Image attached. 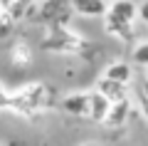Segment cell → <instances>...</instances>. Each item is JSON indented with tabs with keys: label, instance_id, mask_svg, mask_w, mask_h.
Instances as JSON below:
<instances>
[{
	"label": "cell",
	"instance_id": "obj_15",
	"mask_svg": "<svg viewBox=\"0 0 148 146\" xmlns=\"http://www.w3.org/2000/svg\"><path fill=\"white\" fill-rule=\"evenodd\" d=\"M0 12H3V5H0Z\"/></svg>",
	"mask_w": 148,
	"mask_h": 146
},
{
	"label": "cell",
	"instance_id": "obj_12",
	"mask_svg": "<svg viewBox=\"0 0 148 146\" xmlns=\"http://www.w3.org/2000/svg\"><path fill=\"white\" fill-rule=\"evenodd\" d=\"M8 102H10V99H8V94L3 92V84H0V107H5Z\"/></svg>",
	"mask_w": 148,
	"mask_h": 146
},
{
	"label": "cell",
	"instance_id": "obj_11",
	"mask_svg": "<svg viewBox=\"0 0 148 146\" xmlns=\"http://www.w3.org/2000/svg\"><path fill=\"white\" fill-rule=\"evenodd\" d=\"M138 20L148 25V0H143L141 5H138Z\"/></svg>",
	"mask_w": 148,
	"mask_h": 146
},
{
	"label": "cell",
	"instance_id": "obj_14",
	"mask_svg": "<svg viewBox=\"0 0 148 146\" xmlns=\"http://www.w3.org/2000/svg\"><path fill=\"white\" fill-rule=\"evenodd\" d=\"M146 82H148V67H146Z\"/></svg>",
	"mask_w": 148,
	"mask_h": 146
},
{
	"label": "cell",
	"instance_id": "obj_4",
	"mask_svg": "<svg viewBox=\"0 0 148 146\" xmlns=\"http://www.w3.org/2000/svg\"><path fill=\"white\" fill-rule=\"evenodd\" d=\"M128 114H131V102H128V97H123V99H119V102H111L104 124L106 126H123L126 119H128Z\"/></svg>",
	"mask_w": 148,
	"mask_h": 146
},
{
	"label": "cell",
	"instance_id": "obj_5",
	"mask_svg": "<svg viewBox=\"0 0 148 146\" xmlns=\"http://www.w3.org/2000/svg\"><path fill=\"white\" fill-rule=\"evenodd\" d=\"M109 107H111V102L106 99L99 89H94L91 92V102H89V119L96 121V124H104L106 114H109Z\"/></svg>",
	"mask_w": 148,
	"mask_h": 146
},
{
	"label": "cell",
	"instance_id": "obj_3",
	"mask_svg": "<svg viewBox=\"0 0 148 146\" xmlns=\"http://www.w3.org/2000/svg\"><path fill=\"white\" fill-rule=\"evenodd\" d=\"M69 8L82 17H104L109 3L106 0H69Z\"/></svg>",
	"mask_w": 148,
	"mask_h": 146
},
{
	"label": "cell",
	"instance_id": "obj_1",
	"mask_svg": "<svg viewBox=\"0 0 148 146\" xmlns=\"http://www.w3.org/2000/svg\"><path fill=\"white\" fill-rule=\"evenodd\" d=\"M138 20V5L133 0H111L104 15L106 35H114L116 40L128 42L133 37V22Z\"/></svg>",
	"mask_w": 148,
	"mask_h": 146
},
{
	"label": "cell",
	"instance_id": "obj_13",
	"mask_svg": "<svg viewBox=\"0 0 148 146\" xmlns=\"http://www.w3.org/2000/svg\"><path fill=\"white\" fill-rule=\"evenodd\" d=\"M0 5H3V10H8V8L12 5V0H0Z\"/></svg>",
	"mask_w": 148,
	"mask_h": 146
},
{
	"label": "cell",
	"instance_id": "obj_10",
	"mask_svg": "<svg viewBox=\"0 0 148 146\" xmlns=\"http://www.w3.org/2000/svg\"><path fill=\"white\" fill-rule=\"evenodd\" d=\"M136 99H138V107H141L143 119L148 121V82H146V84H141V87L136 89Z\"/></svg>",
	"mask_w": 148,
	"mask_h": 146
},
{
	"label": "cell",
	"instance_id": "obj_8",
	"mask_svg": "<svg viewBox=\"0 0 148 146\" xmlns=\"http://www.w3.org/2000/svg\"><path fill=\"white\" fill-rule=\"evenodd\" d=\"M131 60H133V64H138V67H148V40L138 42V45L133 47Z\"/></svg>",
	"mask_w": 148,
	"mask_h": 146
},
{
	"label": "cell",
	"instance_id": "obj_2",
	"mask_svg": "<svg viewBox=\"0 0 148 146\" xmlns=\"http://www.w3.org/2000/svg\"><path fill=\"white\" fill-rule=\"evenodd\" d=\"M89 102H91V92L67 94L62 99V111L74 114V116H89Z\"/></svg>",
	"mask_w": 148,
	"mask_h": 146
},
{
	"label": "cell",
	"instance_id": "obj_9",
	"mask_svg": "<svg viewBox=\"0 0 148 146\" xmlns=\"http://www.w3.org/2000/svg\"><path fill=\"white\" fill-rule=\"evenodd\" d=\"M12 27H15V17H12L8 10H3V12H0V40L10 37Z\"/></svg>",
	"mask_w": 148,
	"mask_h": 146
},
{
	"label": "cell",
	"instance_id": "obj_7",
	"mask_svg": "<svg viewBox=\"0 0 148 146\" xmlns=\"http://www.w3.org/2000/svg\"><path fill=\"white\" fill-rule=\"evenodd\" d=\"M104 77L128 84V82H131V77H133V69H131V64H128V62H111V64H106V67H104Z\"/></svg>",
	"mask_w": 148,
	"mask_h": 146
},
{
	"label": "cell",
	"instance_id": "obj_6",
	"mask_svg": "<svg viewBox=\"0 0 148 146\" xmlns=\"http://www.w3.org/2000/svg\"><path fill=\"white\" fill-rule=\"evenodd\" d=\"M96 89H99L109 102H119V99H123V97H128L126 94V84L116 82V79H109V77H101L99 82H96Z\"/></svg>",
	"mask_w": 148,
	"mask_h": 146
}]
</instances>
